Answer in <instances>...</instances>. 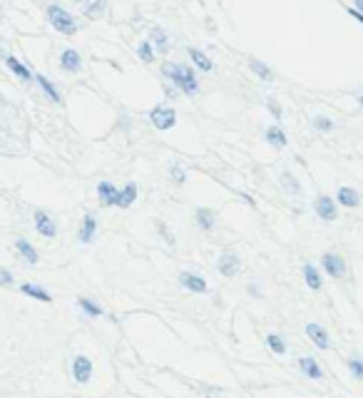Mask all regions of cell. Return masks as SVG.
<instances>
[{
  "mask_svg": "<svg viewBox=\"0 0 363 398\" xmlns=\"http://www.w3.org/2000/svg\"><path fill=\"white\" fill-rule=\"evenodd\" d=\"M162 75L164 77H169L177 87H179L184 95H194V92L199 90V82H197V75H194V70L192 67H187V65H177V62H164L162 65Z\"/></svg>",
  "mask_w": 363,
  "mask_h": 398,
  "instance_id": "cell-1",
  "label": "cell"
},
{
  "mask_svg": "<svg viewBox=\"0 0 363 398\" xmlns=\"http://www.w3.org/2000/svg\"><path fill=\"white\" fill-rule=\"evenodd\" d=\"M48 20H50V25L58 32H62V35H75V32H77L75 18H72L67 10H62L60 5H48Z\"/></svg>",
  "mask_w": 363,
  "mask_h": 398,
  "instance_id": "cell-2",
  "label": "cell"
},
{
  "mask_svg": "<svg viewBox=\"0 0 363 398\" xmlns=\"http://www.w3.org/2000/svg\"><path fill=\"white\" fill-rule=\"evenodd\" d=\"M150 120L157 129H172L174 122H177V115H174L172 107H154L152 115H150Z\"/></svg>",
  "mask_w": 363,
  "mask_h": 398,
  "instance_id": "cell-3",
  "label": "cell"
},
{
  "mask_svg": "<svg viewBox=\"0 0 363 398\" xmlns=\"http://www.w3.org/2000/svg\"><path fill=\"white\" fill-rule=\"evenodd\" d=\"M72 376H75L77 383H87V381H90L92 364L87 356H75V361H72Z\"/></svg>",
  "mask_w": 363,
  "mask_h": 398,
  "instance_id": "cell-4",
  "label": "cell"
},
{
  "mask_svg": "<svg viewBox=\"0 0 363 398\" xmlns=\"http://www.w3.org/2000/svg\"><path fill=\"white\" fill-rule=\"evenodd\" d=\"M35 229H37L42 237H48V239H53V237L58 234V224L50 219V214H45V212H35Z\"/></svg>",
  "mask_w": 363,
  "mask_h": 398,
  "instance_id": "cell-5",
  "label": "cell"
},
{
  "mask_svg": "<svg viewBox=\"0 0 363 398\" xmlns=\"http://www.w3.org/2000/svg\"><path fill=\"white\" fill-rule=\"evenodd\" d=\"M321 264H324L326 274L336 276V279L346 274V264H343V259H341L338 254H324V256H321Z\"/></svg>",
  "mask_w": 363,
  "mask_h": 398,
  "instance_id": "cell-6",
  "label": "cell"
},
{
  "mask_svg": "<svg viewBox=\"0 0 363 398\" xmlns=\"http://www.w3.org/2000/svg\"><path fill=\"white\" fill-rule=\"evenodd\" d=\"M179 281H182V286H187V289H189V291H194V294H204V291L209 289V286H207V281H204L202 276L192 274V272H182Z\"/></svg>",
  "mask_w": 363,
  "mask_h": 398,
  "instance_id": "cell-7",
  "label": "cell"
},
{
  "mask_svg": "<svg viewBox=\"0 0 363 398\" xmlns=\"http://www.w3.org/2000/svg\"><path fill=\"white\" fill-rule=\"evenodd\" d=\"M75 3L87 18H102V13L107 8V0H75Z\"/></svg>",
  "mask_w": 363,
  "mask_h": 398,
  "instance_id": "cell-8",
  "label": "cell"
},
{
  "mask_svg": "<svg viewBox=\"0 0 363 398\" xmlns=\"http://www.w3.org/2000/svg\"><path fill=\"white\" fill-rule=\"evenodd\" d=\"M219 272L224 276H234L239 272V256H237L234 251H224V254L219 256Z\"/></svg>",
  "mask_w": 363,
  "mask_h": 398,
  "instance_id": "cell-9",
  "label": "cell"
},
{
  "mask_svg": "<svg viewBox=\"0 0 363 398\" xmlns=\"http://www.w3.org/2000/svg\"><path fill=\"white\" fill-rule=\"evenodd\" d=\"M306 336L311 338V341H313L319 348H324V351L331 346V338H329V334H326V331H324L319 324H308V326H306Z\"/></svg>",
  "mask_w": 363,
  "mask_h": 398,
  "instance_id": "cell-10",
  "label": "cell"
},
{
  "mask_svg": "<svg viewBox=\"0 0 363 398\" xmlns=\"http://www.w3.org/2000/svg\"><path fill=\"white\" fill-rule=\"evenodd\" d=\"M60 67H62V70H67V72H80V67H82V58H80V53H77V50H62Z\"/></svg>",
  "mask_w": 363,
  "mask_h": 398,
  "instance_id": "cell-11",
  "label": "cell"
},
{
  "mask_svg": "<svg viewBox=\"0 0 363 398\" xmlns=\"http://www.w3.org/2000/svg\"><path fill=\"white\" fill-rule=\"evenodd\" d=\"M97 194H100V204L117 207V197H120V192H117V189H115L110 182H100V184H97Z\"/></svg>",
  "mask_w": 363,
  "mask_h": 398,
  "instance_id": "cell-12",
  "label": "cell"
},
{
  "mask_svg": "<svg viewBox=\"0 0 363 398\" xmlns=\"http://www.w3.org/2000/svg\"><path fill=\"white\" fill-rule=\"evenodd\" d=\"M95 232H97V219H95V214H85L82 216V229H80V244H90Z\"/></svg>",
  "mask_w": 363,
  "mask_h": 398,
  "instance_id": "cell-13",
  "label": "cell"
},
{
  "mask_svg": "<svg viewBox=\"0 0 363 398\" xmlns=\"http://www.w3.org/2000/svg\"><path fill=\"white\" fill-rule=\"evenodd\" d=\"M316 212H319L321 219L333 222V219H336V204L331 202V197H319V202H316Z\"/></svg>",
  "mask_w": 363,
  "mask_h": 398,
  "instance_id": "cell-14",
  "label": "cell"
},
{
  "mask_svg": "<svg viewBox=\"0 0 363 398\" xmlns=\"http://www.w3.org/2000/svg\"><path fill=\"white\" fill-rule=\"evenodd\" d=\"M299 366H301V371L308 376V378H313V381H319L321 376H324V371L319 368V364L311 359V356H303L301 361H299Z\"/></svg>",
  "mask_w": 363,
  "mask_h": 398,
  "instance_id": "cell-15",
  "label": "cell"
},
{
  "mask_svg": "<svg viewBox=\"0 0 363 398\" xmlns=\"http://www.w3.org/2000/svg\"><path fill=\"white\" fill-rule=\"evenodd\" d=\"M137 199V184L134 182H129L124 189L120 192V197H117V207H122V209H127L132 202Z\"/></svg>",
  "mask_w": 363,
  "mask_h": 398,
  "instance_id": "cell-16",
  "label": "cell"
},
{
  "mask_svg": "<svg viewBox=\"0 0 363 398\" xmlns=\"http://www.w3.org/2000/svg\"><path fill=\"white\" fill-rule=\"evenodd\" d=\"M20 291H23L25 296H30V299H37V301H53V296H50L45 289L35 286V284H23V286H20Z\"/></svg>",
  "mask_w": 363,
  "mask_h": 398,
  "instance_id": "cell-17",
  "label": "cell"
},
{
  "mask_svg": "<svg viewBox=\"0 0 363 398\" xmlns=\"http://www.w3.org/2000/svg\"><path fill=\"white\" fill-rule=\"evenodd\" d=\"M5 62H8V67H10V70H13V72H15V75H18L23 82H30V80H32L30 70H28L23 62L18 60V58H5Z\"/></svg>",
  "mask_w": 363,
  "mask_h": 398,
  "instance_id": "cell-18",
  "label": "cell"
},
{
  "mask_svg": "<svg viewBox=\"0 0 363 398\" xmlns=\"http://www.w3.org/2000/svg\"><path fill=\"white\" fill-rule=\"evenodd\" d=\"M336 197H338V202H341L343 207H358V202H361V199H358V194H356L351 187H341Z\"/></svg>",
  "mask_w": 363,
  "mask_h": 398,
  "instance_id": "cell-19",
  "label": "cell"
},
{
  "mask_svg": "<svg viewBox=\"0 0 363 398\" xmlns=\"http://www.w3.org/2000/svg\"><path fill=\"white\" fill-rule=\"evenodd\" d=\"M15 246H18V251L25 256V261H28V264H32V267L37 264V251H35V246H32L30 242H25V239H18V242H15Z\"/></svg>",
  "mask_w": 363,
  "mask_h": 398,
  "instance_id": "cell-20",
  "label": "cell"
},
{
  "mask_svg": "<svg viewBox=\"0 0 363 398\" xmlns=\"http://www.w3.org/2000/svg\"><path fill=\"white\" fill-rule=\"evenodd\" d=\"M150 37H152V42H154V48H157L159 53H167V50H169V40H167V32L162 30V28H152Z\"/></svg>",
  "mask_w": 363,
  "mask_h": 398,
  "instance_id": "cell-21",
  "label": "cell"
},
{
  "mask_svg": "<svg viewBox=\"0 0 363 398\" xmlns=\"http://www.w3.org/2000/svg\"><path fill=\"white\" fill-rule=\"evenodd\" d=\"M189 58H192V62L199 67V70H204V72H209L214 65H212V60L202 53V50H194V48H189Z\"/></svg>",
  "mask_w": 363,
  "mask_h": 398,
  "instance_id": "cell-22",
  "label": "cell"
},
{
  "mask_svg": "<svg viewBox=\"0 0 363 398\" xmlns=\"http://www.w3.org/2000/svg\"><path fill=\"white\" fill-rule=\"evenodd\" d=\"M35 80H37V85H40V87L45 90V95H48V97H50L53 102H60V92L55 90V85H53V82H50V80H48L45 75H35Z\"/></svg>",
  "mask_w": 363,
  "mask_h": 398,
  "instance_id": "cell-23",
  "label": "cell"
},
{
  "mask_svg": "<svg viewBox=\"0 0 363 398\" xmlns=\"http://www.w3.org/2000/svg\"><path fill=\"white\" fill-rule=\"evenodd\" d=\"M249 67H251V70H254V72H256L261 80H264V82H269V80H271V70H269V67H266V65H264L261 60L251 58V60H249Z\"/></svg>",
  "mask_w": 363,
  "mask_h": 398,
  "instance_id": "cell-24",
  "label": "cell"
},
{
  "mask_svg": "<svg viewBox=\"0 0 363 398\" xmlns=\"http://www.w3.org/2000/svg\"><path fill=\"white\" fill-rule=\"evenodd\" d=\"M303 279H306V284H308L311 289H321V276H319V272H316L311 264L303 267Z\"/></svg>",
  "mask_w": 363,
  "mask_h": 398,
  "instance_id": "cell-25",
  "label": "cell"
},
{
  "mask_svg": "<svg viewBox=\"0 0 363 398\" xmlns=\"http://www.w3.org/2000/svg\"><path fill=\"white\" fill-rule=\"evenodd\" d=\"M266 140L271 142L274 147H286V135H284L279 127H269V129H266Z\"/></svg>",
  "mask_w": 363,
  "mask_h": 398,
  "instance_id": "cell-26",
  "label": "cell"
},
{
  "mask_svg": "<svg viewBox=\"0 0 363 398\" xmlns=\"http://www.w3.org/2000/svg\"><path fill=\"white\" fill-rule=\"evenodd\" d=\"M281 184H284V189H286L289 194H294V197H299V194H301V187H299V182L294 180V174L284 172V174H281Z\"/></svg>",
  "mask_w": 363,
  "mask_h": 398,
  "instance_id": "cell-27",
  "label": "cell"
},
{
  "mask_svg": "<svg viewBox=\"0 0 363 398\" xmlns=\"http://www.w3.org/2000/svg\"><path fill=\"white\" fill-rule=\"evenodd\" d=\"M77 304H80V308L87 314V316H92V319H97V316H102V308L97 306L95 301H90V299H85V296H80L77 299Z\"/></svg>",
  "mask_w": 363,
  "mask_h": 398,
  "instance_id": "cell-28",
  "label": "cell"
},
{
  "mask_svg": "<svg viewBox=\"0 0 363 398\" xmlns=\"http://www.w3.org/2000/svg\"><path fill=\"white\" fill-rule=\"evenodd\" d=\"M197 224H199L204 232H209L214 227V214L209 209H197Z\"/></svg>",
  "mask_w": 363,
  "mask_h": 398,
  "instance_id": "cell-29",
  "label": "cell"
},
{
  "mask_svg": "<svg viewBox=\"0 0 363 398\" xmlns=\"http://www.w3.org/2000/svg\"><path fill=\"white\" fill-rule=\"evenodd\" d=\"M266 343L271 346L274 353H279V356H281V353H286V343L281 341V336H279V334H269V336H266Z\"/></svg>",
  "mask_w": 363,
  "mask_h": 398,
  "instance_id": "cell-30",
  "label": "cell"
},
{
  "mask_svg": "<svg viewBox=\"0 0 363 398\" xmlns=\"http://www.w3.org/2000/svg\"><path fill=\"white\" fill-rule=\"evenodd\" d=\"M169 174H172V180L177 184H184V180H187V174H184V169H182L177 162H172V167H169Z\"/></svg>",
  "mask_w": 363,
  "mask_h": 398,
  "instance_id": "cell-31",
  "label": "cell"
},
{
  "mask_svg": "<svg viewBox=\"0 0 363 398\" xmlns=\"http://www.w3.org/2000/svg\"><path fill=\"white\" fill-rule=\"evenodd\" d=\"M348 368L353 371V376H356L358 381H363V361L361 359H351V361H348Z\"/></svg>",
  "mask_w": 363,
  "mask_h": 398,
  "instance_id": "cell-32",
  "label": "cell"
},
{
  "mask_svg": "<svg viewBox=\"0 0 363 398\" xmlns=\"http://www.w3.org/2000/svg\"><path fill=\"white\" fill-rule=\"evenodd\" d=\"M137 53H140V58H142L145 62H152V60H154V53H152V45H150V42H142Z\"/></svg>",
  "mask_w": 363,
  "mask_h": 398,
  "instance_id": "cell-33",
  "label": "cell"
},
{
  "mask_svg": "<svg viewBox=\"0 0 363 398\" xmlns=\"http://www.w3.org/2000/svg\"><path fill=\"white\" fill-rule=\"evenodd\" d=\"M313 122H316V127H319L321 132H329V129H331V127H333V122H331V120H329V117H316Z\"/></svg>",
  "mask_w": 363,
  "mask_h": 398,
  "instance_id": "cell-34",
  "label": "cell"
},
{
  "mask_svg": "<svg viewBox=\"0 0 363 398\" xmlns=\"http://www.w3.org/2000/svg\"><path fill=\"white\" fill-rule=\"evenodd\" d=\"M0 286H13V274L8 269H0Z\"/></svg>",
  "mask_w": 363,
  "mask_h": 398,
  "instance_id": "cell-35",
  "label": "cell"
},
{
  "mask_svg": "<svg viewBox=\"0 0 363 398\" xmlns=\"http://www.w3.org/2000/svg\"><path fill=\"white\" fill-rule=\"evenodd\" d=\"M348 15H351V18H356V20H358V23H361V25H363V13H358L356 8H353V10L348 8Z\"/></svg>",
  "mask_w": 363,
  "mask_h": 398,
  "instance_id": "cell-36",
  "label": "cell"
},
{
  "mask_svg": "<svg viewBox=\"0 0 363 398\" xmlns=\"http://www.w3.org/2000/svg\"><path fill=\"white\" fill-rule=\"evenodd\" d=\"M356 10H358V13H363V0H356Z\"/></svg>",
  "mask_w": 363,
  "mask_h": 398,
  "instance_id": "cell-37",
  "label": "cell"
},
{
  "mask_svg": "<svg viewBox=\"0 0 363 398\" xmlns=\"http://www.w3.org/2000/svg\"><path fill=\"white\" fill-rule=\"evenodd\" d=\"M361 105H363V95H361Z\"/></svg>",
  "mask_w": 363,
  "mask_h": 398,
  "instance_id": "cell-38",
  "label": "cell"
}]
</instances>
